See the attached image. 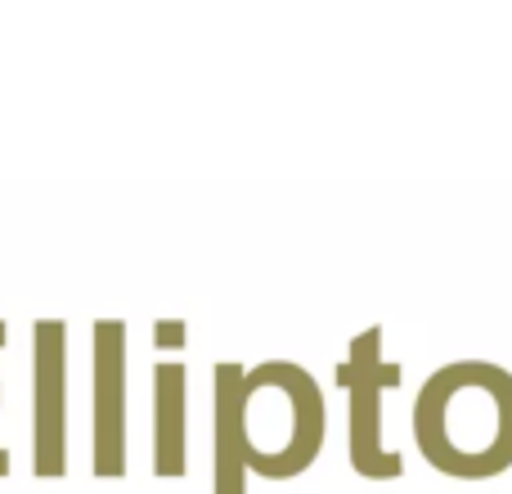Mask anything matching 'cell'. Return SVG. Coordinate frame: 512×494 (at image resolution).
<instances>
[{
  "label": "cell",
  "instance_id": "2",
  "mask_svg": "<svg viewBox=\"0 0 512 494\" xmlns=\"http://www.w3.org/2000/svg\"><path fill=\"white\" fill-rule=\"evenodd\" d=\"M418 454L441 477L486 481L512 468V373L490 360H454L418 387Z\"/></svg>",
  "mask_w": 512,
  "mask_h": 494
},
{
  "label": "cell",
  "instance_id": "1",
  "mask_svg": "<svg viewBox=\"0 0 512 494\" xmlns=\"http://www.w3.org/2000/svg\"><path fill=\"white\" fill-rule=\"evenodd\" d=\"M221 459L270 481L297 477L324 445V396L301 364L270 360L261 369H221Z\"/></svg>",
  "mask_w": 512,
  "mask_h": 494
},
{
  "label": "cell",
  "instance_id": "3",
  "mask_svg": "<svg viewBox=\"0 0 512 494\" xmlns=\"http://www.w3.org/2000/svg\"><path fill=\"white\" fill-rule=\"evenodd\" d=\"M337 387L346 391V454L351 468L369 481H396L405 472L396 450L382 445V400L400 387V364L382 360V328L351 337L346 360L337 364Z\"/></svg>",
  "mask_w": 512,
  "mask_h": 494
}]
</instances>
